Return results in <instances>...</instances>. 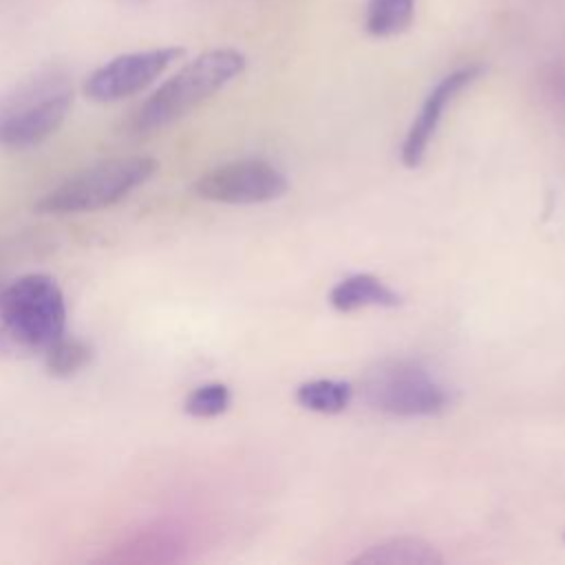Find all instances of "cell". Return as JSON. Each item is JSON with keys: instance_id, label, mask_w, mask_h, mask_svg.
<instances>
[{"instance_id": "6da1fadb", "label": "cell", "mask_w": 565, "mask_h": 565, "mask_svg": "<svg viewBox=\"0 0 565 565\" xmlns=\"http://www.w3.org/2000/svg\"><path fill=\"white\" fill-rule=\"evenodd\" d=\"M243 68L245 57L234 49H212L201 53L179 73L166 79L137 108L130 130L137 135H148L179 121L205 99L216 95L234 77H238Z\"/></svg>"}, {"instance_id": "7a4b0ae2", "label": "cell", "mask_w": 565, "mask_h": 565, "mask_svg": "<svg viewBox=\"0 0 565 565\" xmlns=\"http://www.w3.org/2000/svg\"><path fill=\"white\" fill-rule=\"evenodd\" d=\"M157 170L152 157H117L93 163L40 196V214H82L119 203Z\"/></svg>"}, {"instance_id": "3957f363", "label": "cell", "mask_w": 565, "mask_h": 565, "mask_svg": "<svg viewBox=\"0 0 565 565\" xmlns=\"http://www.w3.org/2000/svg\"><path fill=\"white\" fill-rule=\"evenodd\" d=\"M73 86L62 73H42L0 102V146L24 150L49 139L66 119Z\"/></svg>"}, {"instance_id": "277c9868", "label": "cell", "mask_w": 565, "mask_h": 565, "mask_svg": "<svg viewBox=\"0 0 565 565\" xmlns=\"http://www.w3.org/2000/svg\"><path fill=\"white\" fill-rule=\"evenodd\" d=\"M2 331L20 347L46 351L64 335L66 305L55 278L24 274L0 291Z\"/></svg>"}, {"instance_id": "5b68a950", "label": "cell", "mask_w": 565, "mask_h": 565, "mask_svg": "<svg viewBox=\"0 0 565 565\" xmlns=\"http://www.w3.org/2000/svg\"><path fill=\"white\" fill-rule=\"evenodd\" d=\"M362 399L395 417H433L450 406V391L419 362L386 360L362 380Z\"/></svg>"}, {"instance_id": "8992f818", "label": "cell", "mask_w": 565, "mask_h": 565, "mask_svg": "<svg viewBox=\"0 0 565 565\" xmlns=\"http://www.w3.org/2000/svg\"><path fill=\"white\" fill-rule=\"evenodd\" d=\"M287 188V177L276 166L260 159H241L203 172L192 192L214 203L254 205L282 196Z\"/></svg>"}, {"instance_id": "52a82bcc", "label": "cell", "mask_w": 565, "mask_h": 565, "mask_svg": "<svg viewBox=\"0 0 565 565\" xmlns=\"http://www.w3.org/2000/svg\"><path fill=\"white\" fill-rule=\"evenodd\" d=\"M181 55L183 49L179 46H161L117 55L88 75L84 82V93L88 99L99 104L126 99L150 86Z\"/></svg>"}, {"instance_id": "ba28073f", "label": "cell", "mask_w": 565, "mask_h": 565, "mask_svg": "<svg viewBox=\"0 0 565 565\" xmlns=\"http://www.w3.org/2000/svg\"><path fill=\"white\" fill-rule=\"evenodd\" d=\"M481 71L483 68L479 64L461 66V68L448 73L446 77H441L430 88V93L426 95L417 117L413 119V124L406 132V139L402 143V161L406 168H417L422 163V159L426 157V150L439 128V121H441L446 108L463 88H468L481 75Z\"/></svg>"}, {"instance_id": "9c48e42d", "label": "cell", "mask_w": 565, "mask_h": 565, "mask_svg": "<svg viewBox=\"0 0 565 565\" xmlns=\"http://www.w3.org/2000/svg\"><path fill=\"white\" fill-rule=\"evenodd\" d=\"M329 302L335 311L349 313L364 307H397L402 302L399 294L393 291L373 274H353L340 280L329 291Z\"/></svg>"}, {"instance_id": "30bf717a", "label": "cell", "mask_w": 565, "mask_h": 565, "mask_svg": "<svg viewBox=\"0 0 565 565\" xmlns=\"http://www.w3.org/2000/svg\"><path fill=\"white\" fill-rule=\"evenodd\" d=\"M351 563H373V565H439L444 556L424 539L417 536H393L369 545Z\"/></svg>"}, {"instance_id": "8fae6325", "label": "cell", "mask_w": 565, "mask_h": 565, "mask_svg": "<svg viewBox=\"0 0 565 565\" xmlns=\"http://www.w3.org/2000/svg\"><path fill=\"white\" fill-rule=\"evenodd\" d=\"M353 397V388L349 382L342 380H329V377H318L302 382L296 388V402L313 413H324V415H335L342 413Z\"/></svg>"}, {"instance_id": "7c38bea8", "label": "cell", "mask_w": 565, "mask_h": 565, "mask_svg": "<svg viewBox=\"0 0 565 565\" xmlns=\"http://www.w3.org/2000/svg\"><path fill=\"white\" fill-rule=\"evenodd\" d=\"M415 15V0H369L364 26L373 38H388L406 31Z\"/></svg>"}, {"instance_id": "4fadbf2b", "label": "cell", "mask_w": 565, "mask_h": 565, "mask_svg": "<svg viewBox=\"0 0 565 565\" xmlns=\"http://www.w3.org/2000/svg\"><path fill=\"white\" fill-rule=\"evenodd\" d=\"M90 344L77 338H60L46 349V369L55 377H71L90 362Z\"/></svg>"}, {"instance_id": "5bb4252c", "label": "cell", "mask_w": 565, "mask_h": 565, "mask_svg": "<svg viewBox=\"0 0 565 565\" xmlns=\"http://www.w3.org/2000/svg\"><path fill=\"white\" fill-rule=\"evenodd\" d=\"M232 393L223 382H207L192 388L183 402V411L199 419L218 417L230 408Z\"/></svg>"}, {"instance_id": "9a60e30c", "label": "cell", "mask_w": 565, "mask_h": 565, "mask_svg": "<svg viewBox=\"0 0 565 565\" xmlns=\"http://www.w3.org/2000/svg\"><path fill=\"white\" fill-rule=\"evenodd\" d=\"M563 541H565V530H563Z\"/></svg>"}]
</instances>
